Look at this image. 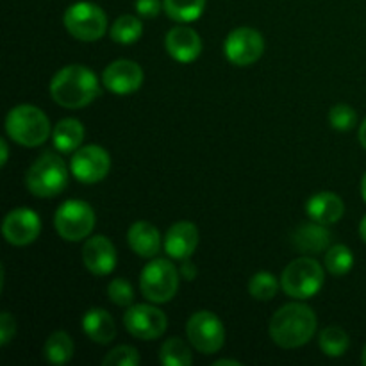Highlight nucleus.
Listing matches in <instances>:
<instances>
[{"mask_svg": "<svg viewBox=\"0 0 366 366\" xmlns=\"http://www.w3.org/2000/svg\"><path fill=\"white\" fill-rule=\"evenodd\" d=\"M270 338L282 349H297L313 338L317 315L306 304H286L270 320Z\"/></svg>", "mask_w": 366, "mask_h": 366, "instance_id": "obj_1", "label": "nucleus"}, {"mask_svg": "<svg viewBox=\"0 0 366 366\" xmlns=\"http://www.w3.org/2000/svg\"><path fill=\"white\" fill-rule=\"evenodd\" d=\"M52 99L66 109H79L99 97V79L82 64H70L54 75L50 82Z\"/></svg>", "mask_w": 366, "mask_h": 366, "instance_id": "obj_2", "label": "nucleus"}, {"mask_svg": "<svg viewBox=\"0 0 366 366\" xmlns=\"http://www.w3.org/2000/svg\"><path fill=\"white\" fill-rule=\"evenodd\" d=\"M6 131L9 138L24 147H39L50 134V122L46 114L36 106L21 104L9 111L6 118Z\"/></svg>", "mask_w": 366, "mask_h": 366, "instance_id": "obj_3", "label": "nucleus"}, {"mask_svg": "<svg viewBox=\"0 0 366 366\" xmlns=\"http://www.w3.org/2000/svg\"><path fill=\"white\" fill-rule=\"evenodd\" d=\"M29 192L36 197H56L68 184V168L57 154L46 152L39 156L25 175Z\"/></svg>", "mask_w": 366, "mask_h": 366, "instance_id": "obj_4", "label": "nucleus"}, {"mask_svg": "<svg viewBox=\"0 0 366 366\" xmlns=\"http://www.w3.org/2000/svg\"><path fill=\"white\" fill-rule=\"evenodd\" d=\"M324 268L311 257H299L285 268L281 286L286 295L293 299H310L324 286Z\"/></svg>", "mask_w": 366, "mask_h": 366, "instance_id": "obj_5", "label": "nucleus"}, {"mask_svg": "<svg viewBox=\"0 0 366 366\" xmlns=\"http://www.w3.org/2000/svg\"><path fill=\"white\" fill-rule=\"evenodd\" d=\"M139 286L150 302L163 304L175 297L179 288V272L167 259H154L143 268Z\"/></svg>", "mask_w": 366, "mask_h": 366, "instance_id": "obj_6", "label": "nucleus"}, {"mask_svg": "<svg viewBox=\"0 0 366 366\" xmlns=\"http://www.w3.org/2000/svg\"><path fill=\"white\" fill-rule=\"evenodd\" d=\"M54 225L66 242H81L95 227V213L92 206L82 200H66L61 204L54 217Z\"/></svg>", "mask_w": 366, "mask_h": 366, "instance_id": "obj_7", "label": "nucleus"}, {"mask_svg": "<svg viewBox=\"0 0 366 366\" xmlns=\"http://www.w3.org/2000/svg\"><path fill=\"white\" fill-rule=\"evenodd\" d=\"M64 27L81 41H97L107 29L106 13L92 2H77L64 13Z\"/></svg>", "mask_w": 366, "mask_h": 366, "instance_id": "obj_8", "label": "nucleus"}, {"mask_svg": "<svg viewBox=\"0 0 366 366\" xmlns=\"http://www.w3.org/2000/svg\"><path fill=\"white\" fill-rule=\"evenodd\" d=\"M186 335L199 352L214 354L224 347L225 329L220 318L211 311H199L186 324Z\"/></svg>", "mask_w": 366, "mask_h": 366, "instance_id": "obj_9", "label": "nucleus"}, {"mask_svg": "<svg viewBox=\"0 0 366 366\" xmlns=\"http://www.w3.org/2000/svg\"><path fill=\"white\" fill-rule=\"evenodd\" d=\"M225 56L236 66H249L256 63L264 52L263 36L250 27L234 29L225 39Z\"/></svg>", "mask_w": 366, "mask_h": 366, "instance_id": "obj_10", "label": "nucleus"}, {"mask_svg": "<svg viewBox=\"0 0 366 366\" xmlns=\"http://www.w3.org/2000/svg\"><path fill=\"white\" fill-rule=\"evenodd\" d=\"M125 329L131 332L134 338L139 340H156L167 331V315L154 306H131L124 315Z\"/></svg>", "mask_w": 366, "mask_h": 366, "instance_id": "obj_11", "label": "nucleus"}, {"mask_svg": "<svg viewBox=\"0 0 366 366\" xmlns=\"http://www.w3.org/2000/svg\"><path fill=\"white\" fill-rule=\"evenodd\" d=\"M71 174L86 184L102 181L111 167L109 154L97 145H86L71 156Z\"/></svg>", "mask_w": 366, "mask_h": 366, "instance_id": "obj_12", "label": "nucleus"}, {"mask_svg": "<svg viewBox=\"0 0 366 366\" xmlns=\"http://www.w3.org/2000/svg\"><path fill=\"white\" fill-rule=\"evenodd\" d=\"M39 231H41L39 217L27 207H18V209L11 211L2 225L4 238L11 245L16 247H24L34 242L39 236Z\"/></svg>", "mask_w": 366, "mask_h": 366, "instance_id": "obj_13", "label": "nucleus"}, {"mask_svg": "<svg viewBox=\"0 0 366 366\" xmlns=\"http://www.w3.org/2000/svg\"><path fill=\"white\" fill-rule=\"evenodd\" d=\"M104 86L117 95H129L138 92L143 84V70L138 63L129 59H118L104 70Z\"/></svg>", "mask_w": 366, "mask_h": 366, "instance_id": "obj_14", "label": "nucleus"}, {"mask_svg": "<svg viewBox=\"0 0 366 366\" xmlns=\"http://www.w3.org/2000/svg\"><path fill=\"white\" fill-rule=\"evenodd\" d=\"M84 267L95 275H107L117 267V250L106 236H93L82 249Z\"/></svg>", "mask_w": 366, "mask_h": 366, "instance_id": "obj_15", "label": "nucleus"}, {"mask_svg": "<svg viewBox=\"0 0 366 366\" xmlns=\"http://www.w3.org/2000/svg\"><path fill=\"white\" fill-rule=\"evenodd\" d=\"M164 45H167L168 54L179 63H192L202 52V41L199 34L186 25H177L172 29L167 34Z\"/></svg>", "mask_w": 366, "mask_h": 366, "instance_id": "obj_16", "label": "nucleus"}, {"mask_svg": "<svg viewBox=\"0 0 366 366\" xmlns=\"http://www.w3.org/2000/svg\"><path fill=\"white\" fill-rule=\"evenodd\" d=\"M199 245V229L192 222H177L172 225L164 238V250L174 259H188Z\"/></svg>", "mask_w": 366, "mask_h": 366, "instance_id": "obj_17", "label": "nucleus"}, {"mask_svg": "<svg viewBox=\"0 0 366 366\" xmlns=\"http://www.w3.org/2000/svg\"><path fill=\"white\" fill-rule=\"evenodd\" d=\"M306 209L311 220L329 225L336 224L343 217V213H345V204H343V200L336 193L322 192L311 197Z\"/></svg>", "mask_w": 366, "mask_h": 366, "instance_id": "obj_18", "label": "nucleus"}, {"mask_svg": "<svg viewBox=\"0 0 366 366\" xmlns=\"http://www.w3.org/2000/svg\"><path fill=\"white\" fill-rule=\"evenodd\" d=\"M127 239L131 249L139 257H154L159 252V231L152 224H149V222H136V224H132V227L127 232Z\"/></svg>", "mask_w": 366, "mask_h": 366, "instance_id": "obj_19", "label": "nucleus"}, {"mask_svg": "<svg viewBox=\"0 0 366 366\" xmlns=\"http://www.w3.org/2000/svg\"><path fill=\"white\" fill-rule=\"evenodd\" d=\"M82 329L92 342L106 345L117 336V325L107 311L93 307L82 317Z\"/></svg>", "mask_w": 366, "mask_h": 366, "instance_id": "obj_20", "label": "nucleus"}, {"mask_svg": "<svg viewBox=\"0 0 366 366\" xmlns=\"http://www.w3.org/2000/svg\"><path fill=\"white\" fill-rule=\"evenodd\" d=\"M292 242L295 249L302 250V252H324L329 247V242H331V232L324 227V224H318V222L304 224L297 229Z\"/></svg>", "mask_w": 366, "mask_h": 366, "instance_id": "obj_21", "label": "nucleus"}, {"mask_svg": "<svg viewBox=\"0 0 366 366\" xmlns=\"http://www.w3.org/2000/svg\"><path fill=\"white\" fill-rule=\"evenodd\" d=\"M54 147H56L59 152L70 154L81 147L82 139H84V127L79 120L75 118H64L59 124L56 125L52 132Z\"/></svg>", "mask_w": 366, "mask_h": 366, "instance_id": "obj_22", "label": "nucleus"}, {"mask_svg": "<svg viewBox=\"0 0 366 366\" xmlns=\"http://www.w3.org/2000/svg\"><path fill=\"white\" fill-rule=\"evenodd\" d=\"M43 354L52 365H64L74 356V342L63 331L52 332L43 347Z\"/></svg>", "mask_w": 366, "mask_h": 366, "instance_id": "obj_23", "label": "nucleus"}, {"mask_svg": "<svg viewBox=\"0 0 366 366\" xmlns=\"http://www.w3.org/2000/svg\"><path fill=\"white\" fill-rule=\"evenodd\" d=\"M164 11L175 21H193L204 13L206 0H163Z\"/></svg>", "mask_w": 366, "mask_h": 366, "instance_id": "obj_24", "label": "nucleus"}, {"mask_svg": "<svg viewBox=\"0 0 366 366\" xmlns=\"http://www.w3.org/2000/svg\"><path fill=\"white\" fill-rule=\"evenodd\" d=\"M159 360L164 366H189L193 363L189 347L181 338L167 340L159 350Z\"/></svg>", "mask_w": 366, "mask_h": 366, "instance_id": "obj_25", "label": "nucleus"}, {"mask_svg": "<svg viewBox=\"0 0 366 366\" xmlns=\"http://www.w3.org/2000/svg\"><path fill=\"white\" fill-rule=\"evenodd\" d=\"M143 32V24L132 14H124L118 18L111 27V38L113 41L122 43V45H131L138 41Z\"/></svg>", "mask_w": 366, "mask_h": 366, "instance_id": "obj_26", "label": "nucleus"}, {"mask_svg": "<svg viewBox=\"0 0 366 366\" xmlns=\"http://www.w3.org/2000/svg\"><path fill=\"white\" fill-rule=\"evenodd\" d=\"M350 345V340L349 335L343 331L342 327H327L322 331L320 335V349L325 356H331V357H340L347 352Z\"/></svg>", "mask_w": 366, "mask_h": 366, "instance_id": "obj_27", "label": "nucleus"}, {"mask_svg": "<svg viewBox=\"0 0 366 366\" xmlns=\"http://www.w3.org/2000/svg\"><path fill=\"white\" fill-rule=\"evenodd\" d=\"M354 264V256L349 247L335 245L325 254V268L332 275H345L349 274Z\"/></svg>", "mask_w": 366, "mask_h": 366, "instance_id": "obj_28", "label": "nucleus"}, {"mask_svg": "<svg viewBox=\"0 0 366 366\" xmlns=\"http://www.w3.org/2000/svg\"><path fill=\"white\" fill-rule=\"evenodd\" d=\"M279 281L268 272H259L249 282V292L257 300H272L277 295Z\"/></svg>", "mask_w": 366, "mask_h": 366, "instance_id": "obj_29", "label": "nucleus"}, {"mask_svg": "<svg viewBox=\"0 0 366 366\" xmlns=\"http://www.w3.org/2000/svg\"><path fill=\"white\" fill-rule=\"evenodd\" d=\"M329 122L336 131H350L356 125L357 114L349 104H338L329 113Z\"/></svg>", "mask_w": 366, "mask_h": 366, "instance_id": "obj_30", "label": "nucleus"}, {"mask_svg": "<svg viewBox=\"0 0 366 366\" xmlns=\"http://www.w3.org/2000/svg\"><path fill=\"white\" fill-rule=\"evenodd\" d=\"M107 295H109L111 302L117 304V306L129 307L134 300V290H132L131 282L125 281V279H114L107 288Z\"/></svg>", "mask_w": 366, "mask_h": 366, "instance_id": "obj_31", "label": "nucleus"}, {"mask_svg": "<svg viewBox=\"0 0 366 366\" xmlns=\"http://www.w3.org/2000/svg\"><path fill=\"white\" fill-rule=\"evenodd\" d=\"M104 365L106 366H136L139 365V354L134 347L120 345L117 349L111 350L106 357H104Z\"/></svg>", "mask_w": 366, "mask_h": 366, "instance_id": "obj_32", "label": "nucleus"}, {"mask_svg": "<svg viewBox=\"0 0 366 366\" xmlns=\"http://www.w3.org/2000/svg\"><path fill=\"white\" fill-rule=\"evenodd\" d=\"M16 332V322L9 313L0 315V345H7L14 338Z\"/></svg>", "mask_w": 366, "mask_h": 366, "instance_id": "obj_33", "label": "nucleus"}, {"mask_svg": "<svg viewBox=\"0 0 366 366\" xmlns=\"http://www.w3.org/2000/svg\"><path fill=\"white\" fill-rule=\"evenodd\" d=\"M136 11L143 18H154L161 11V0H136Z\"/></svg>", "mask_w": 366, "mask_h": 366, "instance_id": "obj_34", "label": "nucleus"}, {"mask_svg": "<svg viewBox=\"0 0 366 366\" xmlns=\"http://www.w3.org/2000/svg\"><path fill=\"white\" fill-rule=\"evenodd\" d=\"M179 272H181V275L186 279V281H193V279L197 277V267L189 259H184V263H182L181 270Z\"/></svg>", "mask_w": 366, "mask_h": 366, "instance_id": "obj_35", "label": "nucleus"}, {"mask_svg": "<svg viewBox=\"0 0 366 366\" xmlns=\"http://www.w3.org/2000/svg\"><path fill=\"white\" fill-rule=\"evenodd\" d=\"M0 149H2V161H0V163H2V167H4V164L7 163V156H9V149H7L6 139H2V142H0Z\"/></svg>", "mask_w": 366, "mask_h": 366, "instance_id": "obj_36", "label": "nucleus"}, {"mask_svg": "<svg viewBox=\"0 0 366 366\" xmlns=\"http://www.w3.org/2000/svg\"><path fill=\"white\" fill-rule=\"evenodd\" d=\"M360 142H361V145H363L365 150H366V120L363 122V124H361V129H360Z\"/></svg>", "mask_w": 366, "mask_h": 366, "instance_id": "obj_37", "label": "nucleus"}, {"mask_svg": "<svg viewBox=\"0 0 366 366\" xmlns=\"http://www.w3.org/2000/svg\"><path fill=\"white\" fill-rule=\"evenodd\" d=\"M360 234L361 238H363V242L366 243V217L361 220V225H360Z\"/></svg>", "mask_w": 366, "mask_h": 366, "instance_id": "obj_38", "label": "nucleus"}, {"mask_svg": "<svg viewBox=\"0 0 366 366\" xmlns=\"http://www.w3.org/2000/svg\"><path fill=\"white\" fill-rule=\"evenodd\" d=\"M214 365H234V366H239L238 361H232V360H220V361H217V363H214Z\"/></svg>", "mask_w": 366, "mask_h": 366, "instance_id": "obj_39", "label": "nucleus"}, {"mask_svg": "<svg viewBox=\"0 0 366 366\" xmlns=\"http://www.w3.org/2000/svg\"><path fill=\"white\" fill-rule=\"evenodd\" d=\"M361 193H363V199H365V202H366V174H365L363 181H361Z\"/></svg>", "mask_w": 366, "mask_h": 366, "instance_id": "obj_40", "label": "nucleus"}, {"mask_svg": "<svg viewBox=\"0 0 366 366\" xmlns=\"http://www.w3.org/2000/svg\"><path fill=\"white\" fill-rule=\"evenodd\" d=\"M361 361H363V365L366 366V347L363 349V357H361Z\"/></svg>", "mask_w": 366, "mask_h": 366, "instance_id": "obj_41", "label": "nucleus"}]
</instances>
